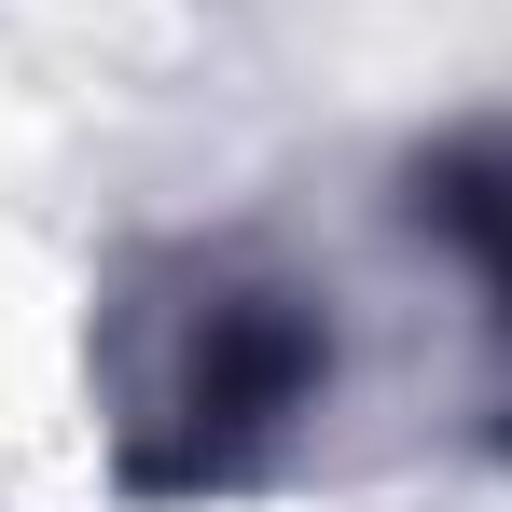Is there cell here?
I'll use <instances>...</instances> for the list:
<instances>
[{
    "label": "cell",
    "mask_w": 512,
    "mask_h": 512,
    "mask_svg": "<svg viewBox=\"0 0 512 512\" xmlns=\"http://www.w3.org/2000/svg\"><path fill=\"white\" fill-rule=\"evenodd\" d=\"M319 388H333V319H319L305 291H277V277H208V291L180 305L139 416H125V471L167 485V499L236 485V471H263V457L305 429Z\"/></svg>",
    "instance_id": "cell-1"
},
{
    "label": "cell",
    "mask_w": 512,
    "mask_h": 512,
    "mask_svg": "<svg viewBox=\"0 0 512 512\" xmlns=\"http://www.w3.org/2000/svg\"><path fill=\"white\" fill-rule=\"evenodd\" d=\"M416 208H429V236L485 277V305L512 319V125H485V139H443L416 167Z\"/></svg>",
    "instance_id": "cell-2"
}]
</instances>
